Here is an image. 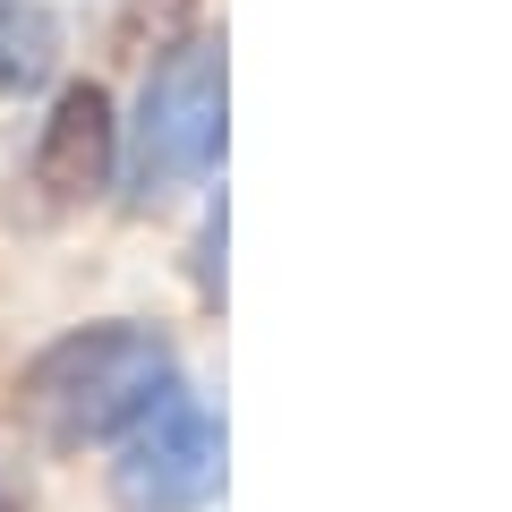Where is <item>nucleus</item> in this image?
Segmentation results:
<instances>
[{"instance_id":"obj_1","label":"nucleus","mask_w":512,"mask_h":512,"mask_svg":"<svg viewBox=\"0 0 512 512\" xmlns=\"http://www.w3.org/2000/svg\"><path fill=\"white\" fill-rule=\"evenodd\" d=\"M180 384V350L154 325H86L60 333L52 350H35L18 376V419L43 453H86V444H111L120 427H137L154 402Z\"/></svg>"},{"instance_id":"obj_2","label":"nucleus","mask_w":512,"mask_h":512,"mask_svg":"<svg viewBox=\"0 0 512 512\" xmlns=\"http://www.w3.org/2000/svg\"><path fill=\"white\" fill-rule=\"evenodd\" d=\"M222 128H231V60L214 35H180L171 52H154V77L137 94V128L120 146L128 205H171L180 188H197L222 163Z\"/></svg>"},{"instance_id":"obj_3","label":"nucleus","mask_w":512,"mask_h":512,"mask_svg":"<svg viewBox=\"0 0 512 512\" xmlns=\"http://www.w3.org/2000/svg\"><path fill=\"white\" fill-rule=\"evenodd\" d=\"M120 180V120H111L103 86H60L52 120H43L26 171L9 180V222L26 231H60L86 205H103V188Z\"/></svg>"},{"instance_id":"obj_4","label":"nucleus","mask_w":512,"mask_h":512,"mask_svg":"<svg viewBox=\"0 0 512 512\" xmlns=\"http://www.w3.org/2000/svg\"><path fill=\"white\" fill-rule=\"evenodd\" d=\"M222 495V419L171 384L137 427H120L111 504L120 512H205Z\"/></svg>"},{"instance_id":"obj_5","label":"nucleus","mask_w":512,"mask_h":512,"mask_svg":"<svg viewBox=\"0 0 512 512\" xmlns=\"http://www.w3.org/2000/svg\"><path fill=\"white\" fill-rule=\"evenodd\" d=\"M60 69V18L43 0H0V103L52 86Z\"/></svg>"},{"instance_id":"obj_6","label":"nucleus","mask_w":512,"mask_h":512,"mask_svg":"<svg viewBox=\"0 0 512 512\" xmlns=\"http://www.w3.org/2000/svg\"><path fill=\"white\" fill-rule=\"evenodd\" d=\"M188 9L197 0H111V43L128 60H154V52H171L188 35Z\"/></svg>"},{"instance_id":"obj_7","label":"nucleus","mask_w":512,"mask_h":512,"mask_svg":"<svg viewBox=\"0 0 512 512\" xmlns=\"http://www.w3.org/2000/svg\"><path fill=\"white\" fill-rule=\"evenodd\" d=\"M0 512H26V495H18V487H9V478H0Z\"/></svg>"}]
</instances>
